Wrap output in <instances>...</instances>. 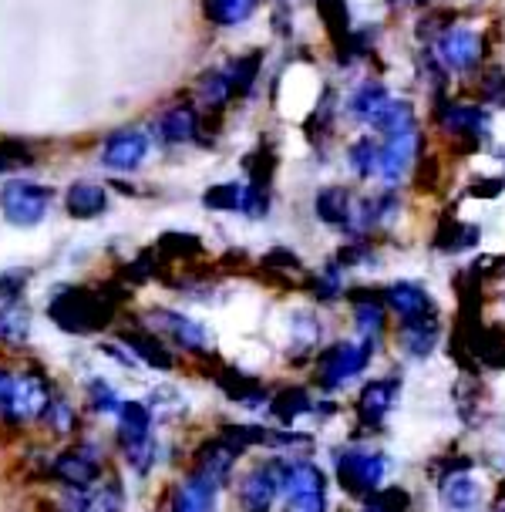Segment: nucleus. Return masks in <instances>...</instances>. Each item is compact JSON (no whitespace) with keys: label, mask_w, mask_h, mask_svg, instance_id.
Listing matches in <instances>:
<instances>
[{"label":"nucleus","mask_w":505,"mask_h":512,"mask_svg":"<svg viewBox=\"0 0 505 512\" xmlns=\"http://www.w3.org/2000/svg\"><path fill=\"white\" fill-rule=\"evenodd\" d=\"M31 334V314L21 304L0 307V341L4 344H24Z\"/></svg>","instance_id":"34"},{"label":"nucleus","mask_w":505,"mask_h":512,"mask_svg":"<svg viewBox=\"0 0 505 512\" xmlns=\"http://www.w3.org/2000/svg\"><path fill=\"white\" fill-rule=\"evenodd\" d=\"M192 459H196V465H192V475L206 482L209 489L219 492L229 482V475H233L236 459H240V455H236L233 448H226L219 438H209V442H202L196 448V455H192Z\"/></svg>","instance_id":"12"},{"label":"nucleus","mask_w":505,"mask_h":512,"mask_svg":"<svg viewBox=\"0 0 505 512\" xmlns=\"http://www.w3.org/2000/svg\"><path fill=\"white\" fill-rule=\"evenodd\" d=\"M41 422L51 428V435L68 438V435L78 432V411L68 398H51V405H48V411H44Z\"/></svg>","instance_id":"36"},{"label":"nucleus","mask_w":505,"mask_h":512,"mask_svg":"<svg viewBox=\"0 0 505 512\" xmlns=\"http://www.w3.org/2000/svg\"><path fill=\"white\" fill-rule=\"evenodd\" d=\"M442 502L455 512H468V509L479 506V486H475L472 475L458 472V475L442 479Z\"/></svg>","instance_id":"27"},{"label":"nucleus","mask_w":505,"mask_h":512,"mask_svg":"<svg viewBox=\"0 0 505 512\" xmlns=\"http://www.w3.org/2000/svg\"><path fill=\"white\" fill-rule=\"evenodd\" d=\"M54 398L51 384L44 381V374L38 371H24V374H14V391H11V401H7V411H4V425L11 428H24V425H34L44 418Z\"/></svg>","instance_id":"5"},{"label":"nucleus","mask_w":505,"mask_h":512,"mask_svg":"<svg viewBox=\"0 0 505 512\" xmlns=\"http://www.w3.org/2000/svg\"><path fill=\"white\" fill-rule=\"evenodd\" d=\"M216 438L226 448H233L236 455H243V452H250V448H256V445L270 442V428H260V425H223Z\"/></svg>","instance_id":"33"},{"label":"nucleus","mask_w":505,"mask_h":512,"mask_svg":"<svg viewBox=\"0 0 505 512\" xmlns=\"http://www.w3.org/2000/svg\"><path fill=\"white\" fill-rule=\"evenodd\" d=\"M492 512H505V496H502L499 502H495V506H492Z\"/></svg>","instance_id":"56"},{"label":"nucleus","mask_w":505,"mask_h":512,"mask_svg":"<svg viewBox=\"0 0 505 512\" xmlns=\"http://www.w3.org/2000/svg\"><path fill=\"white\" fill-rule=\"evenodd\" d=\"M229 98H233V85H229L226 68L209 71V75L199 81V102L206 105L209 112H219V108H226Z\"/></svg>","instance_id":"35"},{"label":"nucleus","mask_w":505,"mask_h":512,"mask_svg":"<svg viewBox=\"0 0 505 512\" xmlns=\"http://www.w3.org/2000/svg\"><path fill=\"white\" fill-rule=\"evenodd\" d=\"M11 391H14V374L7 368H0V422H4V411H7V401H11Z\"/></svg>","instance_id":"54"},{"label":"nucleus","mask_w":505,"mask_h":512,"mask_svg":"<svg viewBox=\"0 0 505 512\" xmlns=\"http://www.w3.org/2000/svg\"><path fill=\"white\" fill-rule=\"evenodd\" d=\"M88 405L101 411V415H118V408H122V398L115 395V388L108 381H88Z\"/></svg>","instance_id":"44"},{"label":"nucleus","mask_w":505,"mask_h":512,"mask_svg":"<svg viewBox=\"0 0 505 512\" xmlns=\"http://www.w3.org/2000/svg\"><path fill=\"white\" fill-rule=\"evenodd\" d=\"M378 176L388 182V186H398V182L408 176V169H415L418 155L425 152V135H421L418 125L404 128V132L384 135L378 139Z\"/></svg>","instance_id":"8"},{"label":"nucleus","mask_w":505,"mask_h":512,"mask_svg":"<svg viewBox=\"0 0 505 512\" xmlns=\"http://www.w3.org/2000/svg\"><path fill=\"white\" fill-rule=\"evenodd\" d=\"M149 320H152V331L159 337L165 334L172 344L179 347V351L196 354V358H209V354H213V337H209V331L199 324V320H192V317L179 314V310H169V307L152 310Z\"/></svg>","instance_id":"10"},{"label":"nucleus","mask_w":505,"mask_h":512,"mask_svg":"<svg viewBox=\"0 0 505 512\" xmlns=\"http://www.w3.org/2000/svg\"><path fill=\"white\" fill-rule=\"evenodd\" d=\"M240 199H243V182H226V186L206 189L202 206L219 209V213H240Z\"/></svg>","instance_id":"39"},{"label":"nucleus","mask_w":505,"mask_h":512,"mask_svg":"<svg viewBox=\"0 0 505 512\" xmlns=\"http://www.w3.org/2000/svg\"><path fill=\"white\" fill-rule=\"evenodd\" d=\"M48 317L61 327L64 334H95L101 327L112 324L115 304L101 290L85 287H61L51 297Z\"/></svg>","instance_id":"1"},{"label":"nucleus","mask_w":505,"mask_h":512,"mask_svg":"<svg viewBox=\"0 0 505 512\" xmlns=\"http://www.w3.org/2000/svg\"><path fill=\"white\" fill-rule=\"evenodd\" d=\"M374 347H378V341H361V337H357V341L330 344L317 358V384L324 391H337L341 384L357 378V374L371 364Z\"/></svg>","instance_id":"4"},{"label":"nucleus","mask_w":505,"mask_h":512,"mask_svg":"<svg viewBox=\"0 0 505 512\" xmlns=\"http://www.w3.org/2000/svg\"><path fill=\"white\" fill-rule=\"evenodd\" d=\"M317 11L324 17V27L330 34V41H334V48L341 51L347 41H351V14H347V4L344 0H317Z\"/></svg>","instance_id":"29"},{"label":"nucleus","mask_w":505,"mask_h":512,"mask_svg":"<svg viewBox=\"0 0 505 512\" xmlns=\"http://www.w3.org/2000/svg\"><path fill=\"white\" fill-rule=\"evenodd\" d=\"M27 280H31V273L27 270H4L0 273V304H17L27 287Z\"/></svg>","instance_id":"46"},{"label":"nucleus","mask_w":505,"mask_h":512,"mask_svg":"<svg viewBox=\"0 0 505 512\" xmlns=\"http://www.w3.org/2000/svg\"><path fill=\"white\" fill-rule=\"evenodd\" d=\"M384 472H388V462H384L381 452L347 448V452L337 455V482L357 499H371L384 482Z\"/></svg>","instance_id":"7"},{"label":"nucleus","mask_w":505,"mask_h":512,"mask_svg":"<svg viewBox=\"0 0 505 512\" xmlns=\"http://www.w3.org/2000/svg\"><path fill=\"white\" fill-rule=\"evenodd\" d=\"M280 496V462H260L240 482V509L243 512H270Z\"/></svg>","instance_id":"11"},{"label":"nucleus","mask_w":505,"mask_h":512,"mask_svg":"<svg viewBox=\"0 0 505 512\" xmlns=\"http://www.w3.org/2000/svg\"><path fill=\"white\" fill-rule=\"evenodd\" d=\"M391 7H415V4H428V0H388Z\"/></svg>","instance_id":"55"},{"label":"nucleus","mask_w":505,"mask_h":512,"mask_svg":"<svg viewBox=\"0 0 505 512\" xmlns=\"http://www.w3.org/2000/svg\"><path fill=\"white\" fill-rule=\"evenodd\" d=\"M260 68H263V51H250V54H243L240 61L229 64L226 75H229V85H233V98L250 95L256 78H260Z\"/></svg>","instance_id":"32"},{"label":"nucleus","mask_w":505,"mask_h":512,"mask_svg":"<svg viewBox=\"0 0 505 512\" xmlns=\"http://www.w3.org/2000/svg\"><path fill=\"white\" fill-rule=\"evenodd\" d=\"M31 166V149L24 142H0V172Z\"/></svg>","instance_id":"48"},{"label":"nucleus","mask_w":505,"mask_h":512,"mask_svg":"<svg viewBox=\"0 0 505 512\" xmlns=\"http://www.w3.org/2000/svg\"><path fill=\"white\" fill-rule=\"evenodd\" d=\"M149 152V139L139 128H122V132L108 135L105 145H101V166L115 169V172H128L135 169Z\"/></svg>","instance_id":"13"},{"label":"nucleus","mask_w":505,"mask_h":512,"mask_svg":"<svg viewBox=\"0 0 505 512\" xmlns=\"http://www.w3.org/2000/svg\"><path fill=\"white\" fill-rule=\"evenodd\" d=\"M118 341H122L142 364H149L152 371H172V368H176V354L165 347V341L155 331L135 327V331H122V334H118Z\"/></svg>","instance_id":"16"},{"label":"nucleus","mask_w":505,"mask_h":512,"mask_svg":"<svg viewBox=\"0 0 505 512\" xmlns=\"http://www.w3.org/2000/svg\"><path fill=\"white\" fill-rule=\"evenodd\" d=\"M381 297H384V304H388L401 320L435 317V304H431L428 290L418 287V283H391V287L384 290Z\"/></svg>","instance_id":"17"},{"label":"nucleus","mask_w":505,"mask_h":512,"mask_svg":"<svg viewBox=\"0 0 505 512\" xmlns=\"http://www.w3.org/2000/svg\"><path fill=\"white\" fill-rule=\"evenodd\" d=\"M391 98V91L381 85V81H364V85H357L354 88V95H351V102H347V115L357 118V122H371L374 112L388 102Z\"/></svg>","instance_id":"26"},{"label":"nucleus","mask_w":505,"mask_h":512,"mask_svg":"<svg viewBox=\"0 0 505 512\" xmlns=\"http://www.w3.org/2000/svg\"><path fill=\"white\" fill-rule=\"evenodd\" d=\"M85 512H122V489L115 482H98L85 492Z\"/></svg>","instance_id":"41"},{"label":"nucleus","mask_w":505,"mask_h":512,"mask_svg":"<svg viewBox=\"0 0 505 512\" xmlns=\"http://www.w3.org/2000/svg\"><path fill=\"white\" fill-rule=\"evenodd\" d=\"M213 381L219 384V391H223L229 401H236V405H243V408H260L263 401H270L266 388L253 374H243L236 368H219Z\"/></svg>","instance_id":"18"},{"label":"nucleus","mask_w":505,"mask_h":512,"mask_svg":"<svg viewBox=\"0 0 505 512\" xmlns=\"http://www.w3.org/2000/svg\"><path fill=\"white\" fill-rule=\"evenodd\" d=\"M398 378H378L371 384H364V391L357 395V422L364 428H381L388 411L394 408V398H398Z\"/></svg>","instance_id":"14"},{"label":"nucleus","mask_w":505,"mask_h":512,"mask_svg":"<svg viewBox=\"0 0 505 512\" xmlns=\"http://www.w3.org/2000/svg\"><path fill=\"white\" fill-rule=\"evenodd\" d=\"M287 512H327V496H297V499H287Z\"/></svg>","instance_id":"52"},{"label":"nucleus","mask_w":505,"mask_h":512,"mask_svg":"<svg viewBox=\"0 0 505 512\" xmlns=\"http://www.w3.org/2000/svg\"><path fill=\"white\" fill-rule=\"evenodd\" d=\"M101 354H105V358H112V361H118V364H122V368H135V364H139V358H135V354L128 351V347H125L122 341H108V344H101Z\"/></svg>","instance_id":"50"},{"label":"nucleus","mask_w":505,"mask_h":512,"mask_svg":"<svg viewBox=\"0 0 505 512\" xmlns=\"http://www.w3.org/2000/svg\"><path fill=\"white\" fill-rule=\"evenodd\" d=\"M351 209H354V199L344 186H324L314 199V213L320 223H327V226H347Z\"/></svg>","instance_id":"23"},{"label":"nucleus","mask_w":505,"mask_h":512,"mask_svg":"<svg viewBox=\"0 0 505 512\" xmlns=\"http://www.w3.org/2000/svg\"><path fill=\"white\" fill-rule=\"evenodd\" d=\"M213 502H216V489H209L202 479L189 475L186 482L172 486L169 512H213Z\"/></svg>","instance_id":"21"},{"label":"nucleus","mask_w":505,"mask_h":512,"mask_svg":"<svg viewBox=\"0 0 505 512\" xmlns=\"http://www.w3.org/2000/svg\"><path fill=\"white\" fill-rule=\"evenodd\" d=\"M263 267H270V270H300V256H293L287 250H273L263 260Z\"/></svg>","instance_id":"53"},{"label":"nucleus","mask_w":505,"mask_h":512,"mask_svg":"<svg viewBox=\"0 0 505 512\" xmlns=\"http://www.w3.org/2000/svg\"><path fill=\"white\" fill-rule=\"evenodd\" d=\"M374 512H408V506H411V496L404 489H398V486H388V489H378L371 496V502H367Z\"/></svg>","instance_id":"45"},{"label":"nucleus","mask_w":505,"mask_h":512,"mask_svg":"<svg viewBox=\"0 0 505 512\" xmlns=\"http://www.w3.org/2000/svg\"><path fill=\"white\" fill-rule=\"evenodd\" d=\"M431 48H435L438 61H442L448 75H472L485 61V38L465 24H452Z\"/></svg>","instance_id":"6"},{"label":"nucleus","mask_w":505,"mask_h":512,"mask_svg":"<svg viewBox=\"0 0 505 512\" xmlns=\"http://www.w3.org/2000/svg\"><path fill=\"white\" fill-rule=\"evenodd\" d=\"M482 98H485V105L505 108V71L502 68H489L482 75Z\"/></svg>","instance_id":"47"},{"label":"nucleus","mask_w":505,"mask_h":512,"mask_svg":"<svg viewBox=\"0 0 505 512\" xmlns=\"http://www.w3.org/2000/svg\"><path fill=\"white\" fill-rule=\"evenodd\" d=\"M54 192L38 182H7L0 189V213L11 226H38L51 209Z\"/></svg>","instance_id":"9"},{"label":"nucleus","mask_w":505,"mask_h":512,"mask_svg":"<svg viewBox=\"0 0 505 512\" xmlns=\"http://www.w3.org/2000/svg\"><path fill=\"white\" fill-rule=\"evenodd\" d=\"M159 132L169 145L192 142L199 135V112L192 105H176L159 118Z\"/></svg>","instance_id":"24"},{"label":"nucleus","mask_w":505,"mask_h":512,"mask_svg":"<svg viewBox=\"0 0 505 512\" xmlns=\"http://www.w3.org/2000/svg\"><path fill=\"white\" fill-rule=\"evenodd\" d=\"M435 122L445 135H452L462 152H472L489 139V112L482 105L452 102V98H435Z\"/></svg>","instance_id":"3"},{"label":"nucleus","mask_w":505,"mask_h":512,"mask_svg":"<svg viewBox=\"0 0 505 512\" xmlns=\"http://www.w3.org/2000/svg\"><path fill=\"white\" fill-rule=\"evenodd\" d=\"M307 290L317 300H337V297H341V267H337V263H330V267L314 273V277L307 280Z\"/></svg>","instance_id":"43"},{"label":"nucleus","mask_w":505,"mask_h":512,"mask_svg":"<svg viewBox=\"0 0 505 512\" xmlns=\"http://www.w3.org/2000/svg\"><path fill=\"white\" fill-rule=\"evenodd\" d=\"M378 139H371V135H364V139H357L351 149H347V162H351V169L357 172L361 179H371L378 176Z\"/></svg>","instance_id":"38"},{"label":"nucleus","mask_w":505,"mask_h":512,"mask_svg":"<svg viewBox=\"0 0 505 512\" xmlns=\"http://www.w3.org/2000/svg\"><path fill=\"white\" fill-rule=\"evenodd\" d=\"M364 512H374V509H371V506H367V509H364Z\"/></svg>","instance_id":"57"},{"label":"nucleus","mask_w":505,"mask_h":512,"mask_svg":"<svg viewBox=\"0 0 505 512\" xmlns=\"http://www.w3.org/2000/svg\"><path fill=\"white\" fill-rule=\"evenodd\" d=\"M452 24H458V21H455V11H448V7H438V11H431V14L421 17L415 34H418V41L425 44V48H431V44L442 38V34H445Z\"/></svg>","instance_id":"40"},{"label":"nucleus","mask_w":505,"mask_h":512,"mask_svg":"<svg viewBox=\"0 0 505 512\" xmlns=\"http://www.w3.org/2000/svg\"><path fill=\"white\" fill-rule=\"evenodd\" d=\"M118 432H115V445L122 442H139V438L152 435V408L145 401H122L118 408Z\"/></svg>","instance_id":"20"},{"label":"nucleus","mask_w":505,"mask_h":512,"mask_svg":"<svg viewBox=\"0 0 505 512\" xmlns=\"http://www.w3.org/2000/svg\"><path fill=\"white\" fill-rule=\"evenodd\" d=\"M502 189H505V179H475L472 186H468V196L495 199V196H502Z\"/></svg>","instance_id":"51"},{"label":"nucleus","mask_w":505,"mask_h":512,"mask_svg":"<svg viewBox=\"0 0 505 512\" xmlns=\"http://www.w3.org/2000/svg\"><path fill=\"white\" fill-rule=\"evenodd\" d=\"M246 186L253 189H270V179H273V169H277V155H273V149L266 142H260L256 149L246 155Z\"/></svg>","instance_id":"31"},{"label":"nucleus","mask_w":505,"mask_h":512,"mask_svg":"<svg viewBox=\"0 0 505 512\" xmlns=\"http://www.w3.org/2000/svg\"><path fill=\"white\" fill-rule=\"evenodd\" d=\"M260 0H206V17L219 27H236L250 21Z\"/></svg>","instance_id":"30"},{"label":"nucleus","mask_w":505,"mask_h":512,"mask_svg":"<svg viewBox=\"0 0 505 512\" xmlns=\"http://www.w3.org/2000/svg\"><path fill=\"white\" fill-rule=\"evenodd\" d=\"M118 448H122V459L135 475H145L155 465V459H159V445H155L152 435L139 438V442H122Z\"/></svg>","instance_id":"37"},{"label":"nucleus","mask_w":505,"mask_h":512,"mask_svg":"<svg viewBox=\"0 0 505 512\" xmlns=\"http://www.w3.org/2000/svg\"><path fill=\"white\" fill-rule=\"evenodd\" d=\"M401 347L411 354V358H428L431 347L438 341V324L435 317L425 320H401Z\"/></svg>","instance_id":"25"},{"label":"nucleus","mask_w":505,"mask_h":512,"mask_svg":"<svg viewBox=\"0 0 505 512\" xmlns=\"http://www.w3.org/2000/svg\"><path fill=\"white\" fill-rule=\"evenodd\" d=\"M101 475H105V462H101L98 445L85 442L75 448H64V452L48 459V479L68 492H88L91 486H98Z\"/></svg>","instance_id":"2"},{"label":"nucleus","mask_w":505,"mask_h":512,"mask_svg":"<svg viewBox=\"0 0 505 512\" xmlns=\"http://www.w3.org/2000/svg\"><path fill=\"white\" fill-rule=\"evenodd\" d=\"M105 206L108 196L95 182H75V186H68V192H64V209L75 219H95L105 213Z\"/></svg>","instance_id":"22"},{"label":"nucleus","mask_w":505,"mask_h":512,"mask_svg":"<svg viewBox=\"0 0 505 512\" xmlns=\"http://www.w3.org/2000/svg\"><path fill=\"white\" fill-rule=\"evenodd\" d=\"M327 489V475L320 465L307 462V459H293V462H280V492L287 499L297 496H324Z\"/></svg>","instance_id":"15"},{"label":"nucleus","mask_w":505,"mask_h":512,"mask_svg":"<svg viewBox=\"0 0 505 512\" xmlns=\"http://www.w3.org/2000/svg\"><path fill=\"white\" fill-rule=\"evenodd\" d=\"M270 411L280 418L283 425H290V422H297L300 415H307V411H314V401H310V395L303 388H280V391H273L270 395Z\"/></svg>","instance_id":"28"},{"label":"nucleus","mask_w":505,"mask_h":512,"mask_svg":"<svg viewBox=\"0 0 505 512\" xmlns=\"http://www.w3.org/2000/svg\"><path fill=\"white\" fill-rule=\"evenodd\" d=\"M347 300L354 304V324L361 341H378L384 331V307L374 290H351Z\"/></svg>","instance_id":"19"},{"label":"nucleus","mask_w":505,"mask_h":512,"mask_svg":"<svg viewBox=\"0 0 505 512\" xmlns=\"http://www.w3.org/2000/svg\"><path fill=\"white\" fill-rule=\"evenodd\" d=\"M411 182H415L418 192H431V189H435V182H438V159H435V155H425V152L418 155L415 179H411Z\"/></svg>","instance_id":"49"},{"label":"nucleus","mask_w":505,"mask_h":512,"mask_svg":"<svg viewBox=\"0 0 505 512\" xmlns=\"http://www.w3.org/2000/svg\"><path fill=\"white\" fill-rule=\"evenodd\" d=\"M159 253L176 260V256H199L202 253V240L196 233H162L159 236Z\"/></svg>","instance_id":"42"}]
</instances>
